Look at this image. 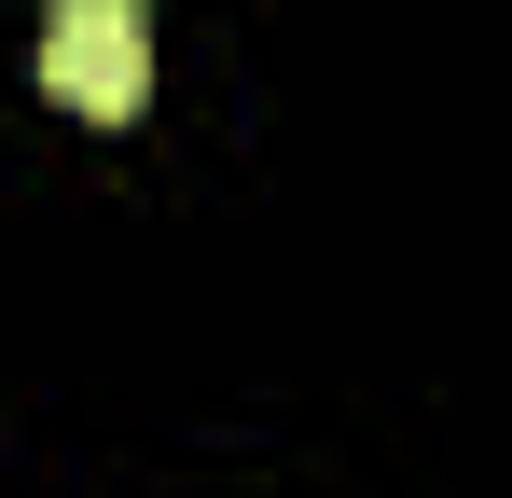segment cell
<instances>
[{"instance_id":"1","label":"cell","mask_w":512,"mask_h":498,"mask_svg":"<svg viewBox=\"0 0 512 498\" xmlns=\"http://www.w3.org/2000/svg\"><path fill=\"white\" fill-rule=\"evenodd\" d=\"M42 83H56L70 111H139L153 14H139V0H56V14H42Z\"/></svg>"}]
</instances>
